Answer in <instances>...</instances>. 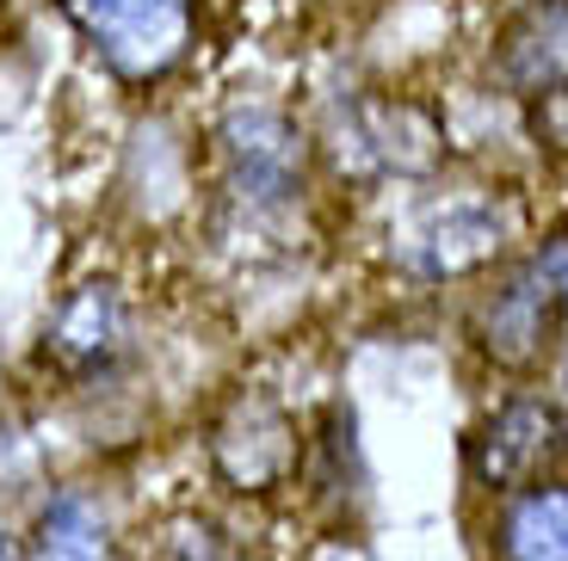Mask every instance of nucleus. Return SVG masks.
<instances>
[{"mask_svg": "<svg viewBox=\"0 0 568 561\" xmlns=\"http://www.w3.org/2000/svg\"><path fill=\"white\" fill-rule=\"evenodd\" d=\"M568 327V223L550 228L519 266L476 303V351L507 377H531L550 365L556 339Z\"/></svg>", "mask_w": 568, "mask_h": 561, "instance_id": "f257e3e1", "label": "nucleus"}, {"mask_svg": "<svg viewBox=\"0 0 568 561\" xmlns=\"http://www.w3.org/2000/svg\"><path fill=\"white\" fill-rule=\"evenodd\" d=\"M513 211L500 192L483 185H457V192H426L389 223V259L396 272L420 284H452L476 278L507 253Z\"/></svg>", "mask_w": 568, "mask_h": 561, "instance_id": "f03ea898", "label": "nucleus"}, {"mask_svg": "<svg viewBox=\"0 0 568 561\" xmlns=\"http://www.w3.org/2000/svg\"><path fill=\"white\" fill-rule=\"evenodd\" d=\"M303 457H310V432L272 389H229L204 426V469L242 506L278 500L284 488H297Z\"/></svg>", "mask_w": 568, "mask_h": 561, "instance_id": "7ed1b4c3", "label": "nucleus"}, {"mask_svg": "<svg viewBox=\"0 0 568 561\" xmlns=\"http://www.w3.org/2000/svg\"><path fill=\"white\" fill-rule=\"evenodd\" d=\"M74 38L124 86H161L199 43V0H57Z\"/></svg>", "mask_w": 568, "mask_h": 561, "instance_id": "20e7f679", "label": "nucleus"}, {"mask_svg": "<svg viewBox=\"0 0 568 561\" xmlns=\"http://www.w3.org/2000/svg\"><path fill=\"white\" fill-rule=\"evenodd\" d=\"M216 161H223V197L242 216L291 211L310 185V136L266 99H242L216 118Z\"/></svg>", "mask_w": 568, "mask_h": 561, "instance_id": "39448f33", "label": "nucleus"}, {"mask_svg": "<svg viewBox=\"0 0 568 561\" xmlns=\"http://www.w3.org/2000/svg\"><path fill=\"white\" fill-rule=\"evenodd\" d=\"M568 469V407L556 395L513 389L469 432V488L488 500L526 493Z\"/></svg>", "mask_w": 568, "mask_h": 561, "instance_id": "423d86ee", "label": "nucleus"}, {"mask_svg": "<svg viewBox=\"0 0 568 561\" xmlns=\"http://www.w3.org/2000/svg\"><path fill=\"white\" fill-rule=\"evenodd\" d=\"M327 149H334V167L346 180H433L445 167V124L420 99L365 93L334 118Z\"/></svg>", "mask_w": 568, "mask_h": 561, "instance_id": "0eeeda50", "label": "nucleus"}, {"mask_svg": "<svg viewBox=\"0 0 568 561\" xmlns=\"http://www.w3.org/2000/svg\"><path fill=\"white\" fill-rule=\"evenodd\" d=\"M43 370L69 389H93L130 358V296L112 278H87L62 296L38 339Z\"/></svg>", "mask_w": 568, "mask_h": 561, "instance_id": "6e6552de", "label": "nucleus"}, {"mask_svg": "<svg viewBox=\"0 0 568 561\" xmlns=\"http://www.w3.org/2000/svg\"><path fill=\"white\" fill-rule=\"evenodd\" d=\"M26 561H130V531L100 481L43 488L26 519Z\"/></svg>", "mask_w": 568, "mask_h": 561, "instance_id": "1a4fd4ad", "label": "nucleus"}, {"mask_svg": "<svg viewBox=\"0 0 568 561\" xmlns=\"http://www.w3.org/2000/svg\"><path fill=\"white\" fill-rule=\"evenodd\" d=\"M495 81L513 99H544L568 81V0H526L495 38Z\"/></svg>", "mask_w": 568, "mask_h": 561, "instance_id": "9d476101", "label": "nucleus"}, {"mask_svg": "<svg viewBox=\"0 0 568 561\" xmlns=\"http://www.w3.org/2000/svg\"><path fill=\"white\" fill-rule=\"evenodd\" d=\"M488 555L495 561H568V476L495 500V512H488Z\"/></svg>", "mask_w": 568, "mask_h": 561, "instance_id": "9b49d317", "label": "nucleus"}, {"mask_svg": "<svg viewBox=\"0 0 568 561\" xmlns=\"http://www.w3.org/2000/svg\"><path fill=\"white\" fill-rule=\"evenodd\" d=\"M142 561H254V543L211 506H173L168 519H155Z\"/></svg>", "mask_w": 568, "mask_h": 561, "instance_id": "f8f14e48", "label": "nucleus"}, {"mask_svg": "<svg viewBox=\"0 0 568 561\" xmlns=\"http://www.w3.org/2000/svg\"><path fill=\"white\" fill-rule=\"evenodd\" d=\"M531 136H538V149H550V155L568 161V81L556 86V93L531 99Z\"/></svg>", "mask_w": 568, "mask_h": 561, "instance_id": "ddd939ff", "label": "nucleus"}, {"mask_svg": "<svg viewBox=\"0 0 568 561\" xmlns=\"http://www.w3.org/2000/svg\"><path fill=\"white\" fill-rule=\"evenodd\" d=\"M303 561H365V555H358V543H346V537H322V543L303 549Z\"/></svg>", "mask_w": 568, "mask_h": 561, "instance_id": "4468645a", "label": "nucleus"}, {"mask_svg": "<svg viewBox=\"0 0 568 561\" xmlns=\"http://www.w3.org/2000/svg\"><path fill=\"white\" fill-rule=\"evenodd\" d=\"M0 561H26V524L0 519Z\"/></svg>", "mask_w": 568, "mask_h": 561, "instance_id": "2eb2a0df", "label": "nucleus"}, {"mask_svg": "<svg viewBox=\"0 0 568 561\" xmlns=\"http://www.w3.org/2000/svg\"><path fill=\"white\" fill-rule=\"evenodd\" d=\"M0 7H7V0H0Z\"/></svg>", "mask_w": 568, "mask_h": 561, "instance_id": "dca6fc26", "label": "nucleus"}, {"mask_svg": "<svg viewBox=\"0 0 568 561\" xmlns=\"http://www.w3.org/2000/svg\"><path fill=\"white\" fill-rule=\"evenodd\" d=\"M562 389H568V382H562Z\"/></svg>", "mask_w": 568, "mask_h": 561, "instance_id": "f3484780", "label": "nucleus"}]
</instances>
